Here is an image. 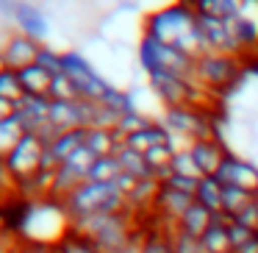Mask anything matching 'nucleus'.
I'll list each match as a JSON object with an SVG mask.
<instances>
[{
    "label": "nucleus",
    "instance_id": "f257e3e1",
    "mask_svg": "<svg viewBox=\"0 0 258 253\" xmlns=\"http://www.w3.org/2000/svg\"><path fill=\"white\" fill-rule=\"evenodd\" d=\"M197 28V9L195 3H169V6L153 9L142 14V34L158 39L164 45L180 47L183 39Z\"/></svg>",
    "mask_w": 258,
    "mask_h": 253
},
{
    "label": "nucleus",
    "instance_id": "f03ea898",
    "mask_svg": "<svg viewBox=\"0 0 258 253\" xmlns=\"http://www.w3.org/2000/svg\"><path fill=\"white\" fill-rule=\"evenodd\" d=\"M136 67L147 75H156V73H169V75H178V78H186V81H195V67L197 62L183 53L180 47H172V45H164L158 39H150V36L142 34L139 42H136Z\"/></svg>",
    "mask_w": 258,
    "mask_h": 253
},
{
    "label": "nucleus",
    "instance_id": "7ed1b4c3",
    "mask_svg": "<svg viewBox=\"0 0 258 253\" xmlns=\"http://www.w3.org/2000/svg\"><path fill=\"white\" fill-rule=\"evenodd\" d=\"M244 59L230 56V53H206L203 59H197L195 67V81L203 89L214 92V95H225V92L236 89L239 81L244 78Z\"/></svg>",
    "mask_w": 258,
    "mask_h": 253
},
{
    "label": "nucleus",
    "instance_id": "20e7f679",
    "mask_svg": "<svg viewBox=\"0 0 258 253\" xmlns=\"http://www.w3.org/2000/svg\"><path fill=\"white\" fill-rule=\"evenodd\" d=\"M61 75H67L70 81L75 84L81 100H95L100 103V97L108 92V81L103 78V73L84 56L81 50L70 47V50L61 53Z\"/></svg>",
    "mask_w": 258,
    "mask_h": 253
},
{
    "label": "nucleus",
    "instance_id": "39448f33",
    "mask_svg": "<svg viewBox=\"0 0 258 253\" xmlns=\"http://www.w3.org/2000/svg\"><path fill=\"white\" fill-rule=\"evenodd\" d=\"M0 14H3L6 23L14 25V31H20V34L47 45L50 17L42 12V6H36V3H0Z\"/></svg>",
    "mask_w": 258,
    "mask_h": 253
},
{
    "label": "nucleus",
    "instance_id": "423d86ee",
    "mask_svg": "<svg viewBox=\"0 0 258 253\" xmlns=\"http://www.w3.org/2000/svg\"><path fill=\"white\" fill-rule=\"evenodd\" d=\"M45 150H47V145L39 139V136L25 134L23 139L17 142V147H14L9 156H3L6 159L9 173L14 175V181H25V178H31V175L39 173L42 159H45Z\"/></svg>",
    "mask_w": 258,
    "mask_h": 253
},
{
    "label": "nucleus",
    "instance_id": "0eeeda50",
    "mask_svg": "<svg viewBox=\"0 0 258 253\" xmlns=\"http://www.w3.org/2000/svg\"><path fill=\"white\" fill-rule=\"evenodd\" d=\"M217 178L222 181V186H239V189L258 195V164L233 150L222 159V164L217 170Z\"/></svg>",
    "mask_w": 258,
    "mask_h": 253
},
{
    "label": "nucleus",
    "instance_id": "6e6552de",
    "mask_svg": "<svg viewBox=\"0 0 258 253\" xmlns=\"http://www.w3.org/2000/svg\"><path fill=\"white\" fill-rule=\"evenodd\" d=\"M3 50H6V64L9 70H25L36 64V56L42 50V42L20 34V31H6L3 34Z\"/></svg>",
    "mask_w": 258,
    "mask_h": 253
},
{
    "label": "nucleus",
    "instance_id": "1a4fd4ad",
    "mask_svg": "<svg viewBox=\"0 0 258 253\" xmlns=\"http://www.w3.org/2000/svg\"><path fill=\"white\" fill-rule=\"evenodd\" d=\"M189 153L195 159L200 175H217L222 159L230 153V147L222 142V136H211V139H197L189 145Z\"/></svg>",
    "mask_w": 258,
    "mask_h": 253
},
{
    "label": "nucleus",
    "instance_id": "9d476101",
    "mask_svg": "<svg viewBox=\"0 0 258 253\" xmlns=\"http://www.w3.org/2000/svg\"><path fill=\"white\" fill-rule=\"evenodd\" d=\"M195 206V195H186V192H178V189H169V186L161 184L158 189V197L153 203V212L161 217V223L167 225H178V220L183 217L189 209Z\"/></svg>",
    "mask_w": 258,
    "mask_h": 253
},
{
    "label": "nucleus",
    "instance_id": "9b49d317",
    "mask_svg": "<svg viewBox=\"0 0 258 253\" xmlns=\"http://www.w3.org/2000/svg\"><path fill=\"white\" fill-rule=\"evenodd\" d=\"M230 223H233V217H228L225 212L214 214L211 228L200 236L203 253H233V245H230V236H228V225Z\"/></svg>",
    "mask_w": 258,
    "mask_h": 253
},
{
    "label": "nucleus",
    "instance_id": "f8f14e48",
    "mask_svg": "<svg viewBox=\"0 0 258 253\" xmlns=\"http://www.w3.org/2000/svg\"><path fill=\"white\" fill-rule=\"evenodd\" d=\"M125 145H128L131 150H136V153H147V150H153V147H158V145H172V134L164 128L161 120H150L142 131L131 134L128 139H125Z\"/></svg>",
    "mask_w": 258,
    "mask_h": 253
},
{
    "label": "nucleus",
    "instance_id": "ddd939ff",
    "mask_svg": "<svg viewBox=\"0 0 258 253\" xmlns=\"http://www.w3.org/2000/svg\"><path fill=\"white\" fill-rule=\"evenodd\" d=\"M122 145H125V142L117 136V131H108V128H86L84 147H86V150H89L95 159L114 156V153H117Z\"/></svg>",
    "mask_w": 258,
    "mask_h": 253
},
{
    "label": "nucleus",
    "instance_id": "4468645a",
    "mask_svg": "<svg viewBox=\"0 0 258 253\" xmlns=\"http://www.w3.org/2000/svg\"><path fill=\"white\" fill-rule=\"evenodd\" d=\"M222 192H225V186L217 175H203L195 189V203H200L203 209L217 214V212H222Z\"/></svg>",
    "mask_w": 258,
    "mask_h": 253
},
{
    "label": "nucleus",
    "instance_id": "2eb2a0df",
    "mask_svg": "<svg viewBox=\"0 0 258 253\" xmlns=\"http://www.w3.org/2000/svg\"><path fill=\"white\" fill-rule=\"evenodd\" d=\"M211 220H214V214L208 212V209H203L200 203H195V206H191L189 212L178 220L175 228L183 231V234H189V236H195V239H200V236L211 228Z\"/></svg>",
    "mask_w": 258,
    "mask_h": 253
},
{
    "label": "nucleus",
    "instance_id": "dca6fc26",
    "mask_svg": "<svg viewBox=\"0 0 258 253\" xmlns=\"http://www.w3.org/2000/svg\"><path fill=\"white\" fill-rule=\"evenodd\" d=\"M84 139H86V128L64 131V134H58L56 139L47 145V153H50L53 159H58V162H64V159H70L75 150H81V147H84Z\"/></svg>",
    "mask_w": 258,
    "mask_h": 253
},
{
    "label": "nucleus",
    "instance_id": "f3484780",
    "mask_svg": "<svg viewBox=\"0 0 258 253\" xmlns=\"http://www.w3.org/2000/svg\"><path fill=\"white\" fill-rule=\"evenodd\" d=\"M117 162H119V170H122L125 175H131V178H136V181H142V178H153V173H150V167H147V159H145V153H136V150H131L128 145H122L117 153ZM158 181V178H156Z\"/></svg>",
    "mask_w": 258,
    "mask_h": 253
},
{
    "label": "nucleus",
    "instance_id": "a211bd4d",
    "mask_svg": "<svg viewBox=\"0 0 258 253\" xmlns=\"http://www.w3.org/2000/svg\"><path fill=\"white\" fill-rule=\"evenodd\" d=\"M75 103L78 100H53L50 103V125L64 134V131H73L78 128V112H75Z\"/></svg>",
    "mask_w": 258,
    "mask_h": 253
},
{
    "label": "nucleus",
    "instance_id": "6ab92c4d",
    "mask_svg": "<svg viewBox=\"0 0 258 253\" xmlns=\"http://www.w3.org/2000/svg\"><path fill=\"white\" fill-rule=\"evenodd\" d=\"M17 73H20V81H23L25 95H45V97H50V84H53V78H50V75H47L42 67L31 64V67L17 70Z\"/></svg>",
    "mask_w": 258,
    "mask_h": 253
},
{
    "label": "nucleus",
    "instance_id": "aec40b11",
    "mask_svg": "<svg viewBox=\"0 0 258 253\" xmlns=\"http://www.w3.org/2000/svg\"><path fill=\"white\" fill-rule=\"evenodd\" d=\"M53 247H56V253H103L89 236H84L81 231H75L73 225H70L67 234H64Z\"/></svg>",
    "mask_w": 258,
    "mask_h": 253
},
{
    "label": "nucleus",
    "instance_id": "412c9836",
    "mask_svg": "<svg viewBox=\"0 0 258 253\" xmlns=\"http://www.w3.org/2000/svg\"><path fill=\"white\" fill-rule=\"evenodd\" d=\"M25 134H28V131H25L23 120H20L17 114H14V117L0 120V156H9Z\"/></svg>",
    "mask_w": 258,
    "mask_h": 253
},
{
    "label": "nucleus",
    "instance_id": "4be33fe9",
    "mask_svg": "<svg viewBox=\"0 0 258 253\" xmlns=\"http://www.w3.org/2000/svg\"><path fill=\"white\" fill-rule=\"evenodd\" d=\"M255 197L258 195H252V192H247V189H239V186H225V192H222V212L236 220L252 200H255Z\"/></svg>",
    "mask_w": 258,
    "mask_h": 253
},
{
    "label": "nucleus",
    "instance_id": "5701e85b",
    "mask_svg": "<svg viewBox=\"0 0 258 253\" xmlns=\"http://www.w3.org/2000/svg\"><path fill=\"white\" fill-rule=\"evenodd\" d=\"M175 225H156V228H147L142 253H175L172 242H169V231Z\"/></svg>",
    "mask_w": 258,
    "mask_h": 253
},
{
    "label": "nucleus",
    "instance_id": "b1692460",
    "mask_svg": "<svg viewBox=\"0 0 258 253\" xmlns=\"http://www.w3.org/2000/svg\"><path fill=\"white\" fill-rule=\"evenodd\" d=\"M119 173H122V170H119L117 156L95 159V164L89 167V175H86V181H97V184H111V181L117 178Z\"/></svg>",
    "mask_w": 258,
    "mask_h": 253
},
{
    "label": "nucleus",
    "instance_id": "393cba45",
    "mask_svg": "<svg viewBox=\"0 0 258 253\" xmlns=\"http://www.w3.org/2000/svg\"><path fill=\"white\" fill-rule=\"evenodd\" d=\"M0 97L9 100V103H20L25 97V89H23V81H20L17 70H6V73H0Z\"/></svg>",
    "mask_w": 258,
    "mask_h": 253
},
{
    "label": "nucleus",
    "instance_id": "a878e982",
    "mask_svg": "<svg viewBox=\"0 0 258 253\" xmlns=\"http://www.w3.org/2000/svg\"><path fill=\"white\" fill-rule=\"evenodd\" d=\"M150 120H153V117H147L145 112H139V109H136V112L122 114V117H119V123H117V128H114V131H117V136L125 142L131 134H136V131H142V128H145V125L150 123ZM156 120H158V117H156Z\"/></svg>",
    "mask_w": 258,
    "mask_h": 253
},
{
    "label": "nucleus",
    "instance_id": "bb28decb",
    "mask_svg": "<svg viewBox=\"0 0 258 253\" xmlns=\"http://www.w3.org/2000/svg\"><path fill=\"white\" fill-rule=\"evenodd\" d=\"M61 53L64 50H56L53 45H42L39 56H36V67H42L50 78L61 75Z\"/></svg>",
    "mask_w": 258,
    "mask_h": 253
},
{
    "label": "nucleus",
    "instance_id": "cd10ccee",
    "mask_svg": "<svg viewBox=\"0 0 258 253\" xmlns=\"http://www.w3.org/2000/svg\"><path fill=\"white\" fill-rule=\"evenodd\" d=\"M172 173L175 175H189V178H203L200 175V170H197V164H195V159H191V153H189V147H178L175 150V156H172Z\"/></svg>",
    "mask_w": 258,
    "mask_h": 253
},
{
    "label": "nucleus",
    "instance_id": "c85d7f7f",
    "mask_svg": "<svg viewBox=\"0 0 258 253\" xmlns=\"http://www.w3.org/2000/svg\"><path fill=\"white\" fill-rule=\"evenodd\" d=\"M50 100H81L75 84L67 78V75H56L50 84Z\"/></svg>",
    "mask_w": 258,
    "mask_h": 253
},
{
    "label": "nucleus",
    "instance_id": "c756f323",
    "mask_svg": "<svg viewBox=\"0 0 258 253\" xmlns=\"http://www.w3.org/2000/svg\"><path fill=\"white\" fill-rule=\"evenodd\" d=\"M169 242H172V250L175 253H203L200 239H195V236L183 234V231H178V228L169 231Z\"/></svg>",
    "mask_w": 258,
    "mask_h": 253
},
{
    "label": "nucleus",
    "instance_id": "7c9ffc66",
    "mask_svg": "<svg viewBox=\"0 0 258 253\" xmlns=\"http://www.w3.org/2000/svg\"><path fill=\"white\" fill-rule=\"evenodd\" d=\"M14 192H17V181H14V175L9 173L6 159L0 156V203L9 200V197H12Z\"/></svg>",
    "mask_w": 258,
    "mask_h": 253
},
{
    "label": "nucleus",
    "instance_id": "2f4dec72",
    "mask_svg": "<svg viewBox=\"0 0 258 253\" xmlns=\"http://www.w3.org/2000/svg\"><path fill=\"white\" fill-rule=\"evenodd\" d=\"M197 184H200V178H189V175H169L167 181H164V186H169V189H178V192H186V195H195Z\"/></svg>",
    "mask_w": 258,
    "mask_h": 253
},
{
    "label": "nucleus",
    "instance_id": "473e14b6",
    "mask_svg": "<svg viewBox=\"0 0 258 253\" xmlns=\"http://www.w3.org/2000/svg\"><path fill=\"white\" fill-rule=\"evenodd\" d=\"M252 234H255V231L244 228V225H241V223H236V220L228 225V236H230V245H233V250H236L239 245H244L247 239H252Z\"/></svg>",
    "mask_w": 258,
    "mask_h": 253
},
{
    "label": "nucleus",
    "instance_id": "72a5a7b5",
    "mask_svg": "<svg viewBox=\"0 0 258 253\" xmlns=\"http://www.w3.org/2000/svg\"><path fill=\"white\" fill-rule=\"evenodd\" d=\"M236 223H241L244 228H250V231H258V197L239 214V217H236Z\"/></svg>",
    "mask_w": 258,
    "mask_h": 253
},
{
    "label": "nucleus",
    "instance_id": "f704fd0d",
    "mask_svg": "<svg viewBox=\"0 0 258 253\" xmlns=\"http://www.w3.org/2000/svg\"><path fill=\"white\" fill-rule=\"evenodd\" d=\"M23 245V253H56L53 245H36V242H20Z\"/></svg>",
    "mask_w": 258,
    "mask_h": 253
},
{
    "label": "nucleus",
    "instance_id": "c9c22d12",
    "mask_svg": "<svg viewBox=\"0 0 258 253\" xmlns=\"http://www.w3.org/2000/svg\"><path fill=\"white\" fill-rule=\"evenodd\" d=\"M233 253H258V231L252 234V239H247L244 245H239Z\"/></svg>",
    "mask_w": 258,
    "mask_h": 253
},
{
    "label": "nucleus",
    "instance_id": "e433bc0d",
    "mask_svg": "<svg viewBox=\"0 0 258 253\" xmlns=\"http://www.w3.org/2000/svg\"><path fill=\"white\" fill-rule=\"evenodd\" d=\"M9 64H6V50H3V36H0V73H6Z\"/></svg>",
    "mask_w": 258,
    "mask_h": 253
}]
</instances>
